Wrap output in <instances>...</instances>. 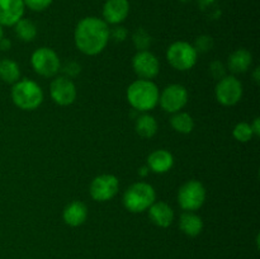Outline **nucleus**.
<instances>
[{"label":"nucleus","mask_w":260,"mask_h":259,"mask_svg":"<svg viewBox=\"0 0 260 259\" xmlns=\"http://www.w3.org/2000/svg\"><path fill=\"white\" fill-rule=\"evenodd\" d=\"M10 48H12V42H10V40L3 37L2 40H0V50L8 51V50H10Z\"/></svg>","instance_id":"obj_31"},{"label":"nucleus","mask_w":260,"mask_h":259,"mask_svg":"<svg viewBox=\"0 0 260 259\" xmlns=\"http://www.w3.org/2000/svg\"><path fill=\"white\" fill-rule=\"evenodd\" d=\"M109 27L103 19L96 17L83 18L76 24L74 41L79 51L88 56L101 53L108 45Z\"/></svg>","instance_id":"obj_1"},{"label":"nucleus","mask_w":260,"mask_h":259,"mask_svg":"<svg viewBox=\"0 0 260 259\" xmlns=\"http://www.w3.org/2000/svg\"><path fill=\"white\" fill-rule=\"evenodd\" d=\"M188 102V91L180 84H170L159 95V103L168 113H177L185 107Z\"/></svg>","instance_id":"obj_10"},{"label":"nucleus","mask_w":260,"mask_h":259,"mask_svg":"<svg viewBox=\"0 0 260 259\" xmlns=\"http://www.w3.org/2000/svg\"><path fill=\"white\" fill-rule=\"evenodd\" d=\"M53 0H23L24 5L29 8L33 12H42V10L47 9Z\"/></svg>","instance_id":"obj_26"},{"label":"nucleus","mask_w":260,"mask_h":259,"mask_svg":"<svg viewBox=\"0 0 260 259\" xmlns=\"http://www.w3.org/2000/svg\"><path fill=\"white\" fill-rule=\"evenodd\" d=\"M129 13L128 0H107L103 5V20L107 24H119Z\"/></svg>","instance_id":"obj_14"},{"label":"nucleus","mask_w":260,"mask_h":259,"mask_svg":"<svg viewBox=\"0 0 260 259\" xmlns=\"http://www.w3.org/2000/svg\"><path fill=\"white\" fill-rule=\"evenodd\" d=\"M198 52L194 46L184 41H178L169 46L167 51L168 62L179 71L190 70L197 62Z\"/></svg>","instance_id":"obj_5"},{"label":"nucleus","mask_w":260,"mask_h":259,"mask_svg":"<svg viewBox=\"0 0 260 259\" xmlns=\"http://www.w3.org/2000/svg\"><path fill=\"white\" fill-rule=\"evenodd\" d=\"M132 68L140 79L151 80L159 74L160 62L156 56L149 50L137 51L132 58Z\"/></svg>","instance_id":"obj_12"},{"label":"nucleus","mask_w":260,"mask_h":259,"mask_svg":"<svg viewBox=\"0 0 260 259\" xmlns=\"http://www.w3.org/2000/svg\"><path fill=\"white\" fill-rule=\"evenodd\" d=\"M135 130L144 139H151L157 132V122L155 117H152L151 114L144 113L136 119Z\"/></svg>","instance_id":"obj_20"},{"label":"nucleus","mask_w":260,"mask_h":259,"mask_svg":"<svg viewBox=\"0 0 260 259\" xmlns=\"http://www.w3.org/2000/svg\"><path fill=\"white\" fill-rule=\"evenodd\" d=\"M259 70H260L259 68H255V73H254V80H255V83H258V84H259V79H260Z\"/></svg>","instance_id":"obj_34"},{"label":"nucleus","mask_w":260,"mask_h":259,"mask_svg":"<svg viewBox=\"0 0 260 259\" xmlns=\"http://www.w3.org/2000/svg\"><path fill=\"white\" fill-rule=\"evenodd\" d=\"M14 32L23 42H32L37 36V27L30 19L22 18L14 24Z\"/></svg>","instance_id":"obj_22"},{"label":"nucleus","mask_w":260,"mask_h":259,"mask_svg":"<svg viewBox=\"0 0 260 259\" xmlns=\"http://www.w3.org/2000/svg\"><path fill=\"white\" fill-rule=\"evenodd\" d=\"M253 62V55L246 48H238L229 56L228 66L230 71L235 74H243L248 71V69Z\"/></svg>","instance_id":"obj_18"},{"label":"nucleus","mask_w":260,"mask_h":259,"mask_svg":"<svg viewBox=\"0 0 260 259\" xmlns=\"http://www.w3.org/2000/svg\"><path fill=\"white\" fill-rule=\"evenodd\" d=\"M88 217V207L80 201H74L69 203L62 212V218L66 225L71 228H78L83 225Z\"/></svg>","instance_id":"obj_17"},{"label":"nucleus","mask_w":260,"mask_h":259,"mask_svg":"<svg viewBox=\"0 0 260 259\" xmlns=\"http://www.w3.org/2000/svg\"><path fill=\"white\" fill-rule=\"evenodd\" d=\"M233 135L234 137H235V140H238L239 142H248L253 139L254 132L253 130H251L250 123L240 122V123H238L234 127Z\"/></svg>","instance_id":"obj_24"},{"label":"nucleus","mask_w":260,"mask_h":259,"mask_svg":"<svg viewBox=\"0 0 260 259\" xmlns=\"http://www.w3.org/2000/svg\"><path fill=\"white\" fill-rule=\"evenodd\" d=\"M134 43L139 51L147 50L151 45V37L144 29H137L134 35Z\"/></svg>","instance_id":"obj_25"},{"label":"nucleus","mask_w":260,"mask_h":259,"mask_svg":"<svg viewBox=\"0 0 260 259\" xmlns=\"http://www.w3.org/2000/svg\"><path fill=\"white\" fill-rule=\"evenodd\" d=\"M212 46H213V41L210 36H201V37H198L197 41H196L194 48L197 50V52L198 51H201V52H206V51L211 50Z\"/></svg>","instance_id":"obj_27"},{"label":"nucleus","mask_w":260,"mask_h":259,"mask_svg":"<svg viewBox=\"0 0 260 259\" xmlns=\"http://www.w3.org/2000/svg\"><path fill=\"white\" fill-rule=\"evenodd\" d=\"M149 217L159 228H169L174 221V211L162 201H155L149 207Z\"/></svg>","instance_id":"obj_15"},{"label":"nucleus","mask_w":260,"mask_h":259,"mask_svg":"<svg viewBox=\"0 0 260 259\" xmlns=\"http://www.w3.org/2000/svg\"><path fill=\"white\" fill-rule=\"evenodd\" d=\"M173 165H174V157L172 152L165 149L155 150L147 157V168L157 174H164L169 172Z\"/></svg>","instance_id":"obj_16"},{"label":"nucleus","mask_w":260,"mask_h":259,"mask_svg":"<svg viewBox=\"0 0 260 259\" xmlns=\"http://www.w3.org/2000/svg\"><path fill=\"white\" fill-rule=\"evenodd\" d=\"M30 63L38 75L52 78L61 70V61L57 53L50 47H40L32 53Z\"/></svg>","instance_id":"obj_6"},{"label":"nucleus","mask_w":260,"mask_h":259,"mask_svg":"<svg viewBox=\"0 0 260 259\" xmlns=\"http://www.w3.org/2000/svg\"><path fill=\"white\" fill-rule=\"evenodd\" d=\"M149 170H150V169H149V168H147V167H142L141 169H140L139 174L141 175V177H145V175H146L147 173H149Z\"/></svg>","instance_id":"obj_33"},{"label":"nucleus","mask_w":260,"mask_h":259,"mask_svg":"<svg viewBox=\"0 0 260 259\" xmlns=\"http://www.w3.org/2000/svg\"><path fill=\"white\" fill-rule=\"evenodd\" d=\"M3 37H4V30H3V27L0 25V40H2Z\"/></svg>","instance_id":"obj_35"},{"label":"nucleus","mask_w":260,"mask_h":259,"mask_svg":"<svg viewBox=\"0 0 260 259\" xmlns=\"http://www.w3.org/2000/svg\"><path fill=\"white\" fill-rule=\"evenodd\" d=\"M215 93L218 103L226 107L235 106L243 98V84L235 76L226 75L218 80Z\"/></svg>","instance_id":"obj_8"},{"label":"nucleus","mask_w":260,"mask_h":259,"mask_svg":"<svg viewBox=\"0 0 260 259\" xmlns=\"http://www.w3.org/2000/svg\"><path fill=\"white\" fill-rule=\"evenodd\" d=\"M159 89L156 84L146 79L134 81L127 89V101L132 108L140 112H149L159 103Z\"/></svg>","instance_id":"obj_2"},{"label":"nucleus","mask_w":260,"mask_h":259,"mask_svg":"<svg viewBox=\"0 0 260 259\" xmlns=\"http://www.w3.org/2000/svg\"><path fill=\"white\" fill-rule=\"evenodd\" d=\"M206 201V188L200 180H188L178 190V203L184 211H196Z\"/></svg>","instance_id":"obj_7"},{"label":"nucleus","mask_w":260,"mask_h":259,"mask_svg":"<svg viewBox=\"0 0 260 259\" xmlns=\"http://www.w3.org/2000/svg\"><path fill=\"white\" fill-rule=\"evenodd\" d=\"M80 65L78 62H74V61H70V62L66 63L62 68L63 73L68 75V78H73V76H76L79 73H80Z\"/></svg>","instance_id":"obj_30"},{"label":"nucleus","mask_w":260,"mask_h":259,"mask_svg":"<svg viewBox=\"0 0 260 259\" xmlns=\"http://www.w3.org/2000/svg\"><path fill=\"white\" fill-rule=\"evenodd\" d=\"M118 178L113 174H101L90 183V196L94 201L107 202L118 193Z\"/></svg>","instance_id":"obj_9"},{"label":"nucleus","mask_w":260,"mask_h":259,"mask_svg":"<svg viewBox=\"0 0 260 259\" xmlns=\"http://www.w3.org/2000/svg\"><path fill=\"white\" fill-rule=\"evenodd\" d=\"M109 37L114 38V41H117V42H122V41L126 40V37H127L126 28L121 27V25L113 28L112 30H109Z\"/></svg>","instance_id":"obj_29"},{"label":"nucleus","mask_w":260,"mask_h":259,"mask_svg":"<svg viewBox=\"0 0 260 259\" xmlns=\"http://www.w3.org/2000/svg\"><path fill=\"white\" fill-rule=\"evenodd\" d=\"M210 73L215 79L220 80L226 76V66L221 61H213L210 65Z\"/></svg>","instance_id":"obj_28"},{"label":"nucleus","mask_w":260,"mask_h":259,"mask_svg":"<svg viewBox=\"0 0 260 259\" xmlns=\"http://www.w3.org/2000/svg\"><path fill=\"white\" fill-rule=\"evenodd\" d=\"M0 79L7 84L17 83L18 80H20L19 65L10 58L0 60Z\"/></svg>","instance_id":"obj_21"},{"label":"nucleus","mask_w":260,"mask_h":259,"mask_svg":"<svg viewBox=\"0 0 260 259\" xmlns=\"http://www.w3.org/2000/svg\"><path fill=\"white\" fill-rule=\"evenodd\" d=\"M179 229L190 238H196L203 230V221L193 211H185L180 215Z\"/></svg>","instance_id":"obj_19"},{"label":"nucleus","mask_w":260,"mask_h":259,"mask_svg":"<svg viewBox=\"0 0 260 259\" xmlns=\"http://www.w3.org/2000/svg\"><path fill=\"white\" fill-rule=\"evenodd\" d=\"M12 101L23 111H35L42 104L43 90L36 81L22 79L12 86Z\"/></svg>","instance_id":"obj_3"},{"label":"nucleus","mask_w":260,"mask_h":259,"mask_svg":"<svg viewBox=\"0 0 260 259\" xmlns=\"http://www.w3.org/2000/svg\"><path fill=\"white\" fill-rule=\"evenodd\" d=\"M50 95L58 106H70L75 102L78 91L74 81L68 76H57L50 84Z\"/></svg>","instance_id":"obj_11"},{"label":"nucleus","mask_w":260,"mask_h":259,"mask_svg":"<svg viewBox=\"0 0 260 259\" xmlns=\"http://www.w3.org/2000/svg\"><path fill=\"white\" fill-rule=\"evenodd\" d=\"M23 0H0V25L12 27L24 14Z\"/></svg>","instance_id":"obj_13"},{"label":"nucleus","mask_w":260,"mask_h":259,"mask_svg":"<svg viewBox=\"0 0 260 259\" xmlns=\"http://www.w3.org/2000/svg\"><path fill=\"white\" fill-rule=\"evenodd\" d=\"M250 126H251V130H253L254 135H255V136H259V135H260L259 118H255V119H254V122H253V123H250Z\"/></svg>","instance_id":"obj_32"},{"label":"nucleus","mask_w":260,"mask_h":259,"mask_svg":"<svg viewBox=\"0 0 260 259\" xmlns=\"http://www.w3.org/2000/svg\"><path fill=\"white\" fill-rule=\"evenodd\" d=\"M170 124L179 134H190L194 128V121L192 116L185 112H177L170 118Z\"/></svg>","instance_id":"obj_23"},{"label":"nucleus","mask_w":260,"mask_h":259,"mask_svg":"<svg viewBox=\"0 0 260 259\" xmlns=\"http://www.w3.org/2000/svg\"><path fill=\"white\" fill-rule=\"evenodd\" d=\"M155 201L156 193L154 187L145 182L134 183L123 193V206L132 213H140L149 210Z\"/></svg>","instance_id":"obj_4"}]
</instances>
